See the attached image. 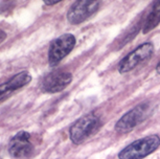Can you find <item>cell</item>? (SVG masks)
<instances>
[{
  "label": "cell",
  "instance_id": "2",
  "mask_svg": "<svg viewBox=\"0 0 160 159\" xmlns=\"http://www.w3.org/2000/svg\"><path fill=\"white\" fill-rule=\"evenodd\" d=\"M160 147V137L158 135H150L137 139L118 153L119 159H142L152 154Z\"/></svg>",
  "mask_w": 160,
  "mask_h": 159
},
{
  "label": "cell",
  "instance_id": "10",
  "mask_svg": "<svg viewBox=\"0 0 160 159\" xmlns=\"http://www.w3.org/2000/svg\"><path fill=\"white\" fill-rule=\"evenodd\" d=\"M160 23V1L154 2L152 8L147 15L146 20L143 21L142 32L148 34L154 29Z\"/></svg>",
  "mask_w": 160,
  "mask_h": 159
},
{
  "label": "cell",
  "instance_id": "12",
  "mask_svg": "<svg viewBox=\"0 0 160 159\" xmlns=\"http://www.w3.org/2000/svg\"><path fill=\"white\" fill-rule=\"evenodd\" d=\"M59 0H56V1H44V3L45 4H47V5H55L57 3H59Z\"/></svg>",
  "mask_w": 160,
  "mask_h": 159
},
{
  "label": "cell",
  "instance_id": "4",
  "mask_svg": "<svg viewBox=\"0 0 160 159\" xmlns=\"http://www.w3.org/2000/svg\"><path fill=\"white\" fill-rule=\"evenodd\" d=\"M77 40L72 34H64L51 41L48 49V63L56 66L74 48Z\"/></svg>",
  "mask_w": 160,
  "mask_h": 159
},
{
  "label": "cell",
  "instance_id": "9",
  "mask_svg": "<svg viewBox=\"0 0 160 159\" xmlns=\"http://www.w3.org/2000/svg\"><path fill=\"white\" fill-rule=\"evenodd\" d=\"M31 81L32 76L28 71H21L8 79L7 82L0 84V103L8 100L17 90L28 85Z\"/></svg>",
  "mask_w": 160,
  "mask_h": 159
},
{
  "label": "cell",
  "instance_id": "13",
  "mask_svg": "<svg viewBox=\"0 0 160 159\" xmlns=\"http://www.w3.org/2000/svg\"><path fill=\"white\" fill-rule=\"evenodd\" d=\"M156 71H157L158 73H160V62L158 63V65L156 66Z\"/></svg>",
  "mask_w": 160,
  "mask_h": 159
},
{
  "label": "cell",
  "instance_id": "8",
  "mask_svg": "<svg viewBox=\"0 0 160 159\" xmlns=\"http://www.w3.org/2000/svg\"><path fill=\"white\" fill-rule=\"evenodd\" d=\"M72 81V74L67 71L56 70L46 74L41 81V89L47 93H57L64 90Z\"/></svg>",
  "mask_w": 160,
  "mask_h": 159
},
{
  "label": "cell",
  "instance_id": "11",
  "mask_svg": "<svg viewBox=\"0 0 160 159\" xmlns=\"http://www.w3.org/2000/svg\"><path fill=\"white\" fill-rule=\"evenodd\" d=\"M7 39V32L0 28V43H2Z\"/></svg>",
  "mask_w": 160,
  "mask_h": 159
},
{
  "label": "cell",
  "instance_id": "5",
  "mask_svg": "<svg viewBox=\"0 0 160 159\" xmlns=\"http://www.w3.org/2000/svg\"><path fill=\"white\" fill-rule=\"evenodd\" d=\"M154 53V45L150 42H146L136 47L133 52L128 53L119 62L117 69L120 73H127L137 67L141 63L149 60Z\"/></svg>",
  "mask_w": 160,
  "mask_h": 159
},
{
  "label": "cell",
  "instance_id": "7",
  "mask_svg": "<svg viewBox=\"0 0 160 159\" xmlns=\"http://www.w3.org/2000/svg\"><path fill=\"white\" fill-rule=\"evenodd\" d=\"M31 134L26 131H19L10 140L8 154L15 159H25L32 155L34 145L32 142Z\"/></svg>",
  "mask_w": 160,
  "mask_h": 159
},
{
  "label": "cell",
  "instance_id": "1",
  "mask_svg": "<svg viewBox=\"0 0 160 159\" xmlns=\"http://www.w3.org/2000/svg\"><path fill=\"white\" fill-rule=\"evenodd\" d=\"M102 126V121L94 113H89L78 118L69 129V137L74 145H81L96 133Z\"/></svg>",
  "mask_w": 160,
  "mask_h": 159
},
{
  "label": "cell",
  "instance_id": "6",
  "mask_svg": "<svg viewBox=\"0 0 160 159\" xmlns=\"http://www.w3.org/2000/svg\"><path fill=\"white\" fill-rule=\"evenodd\" d=\"M101 2L95 0H80L71 4L67 12V20L71 24H80L98 11Z\"/></svg>",
  "mask_w": 160,
  "mask_h": 159
},
{
  "label": "cell",
  "instance_id": "3",
  "mask_svg": "<svg viewBox=\"0 0 160 159\" xmlns=\"http://www.w3.org/2000/svg\"><path fill=\"white\" fill-rule=\"evenodd\" d=\"M152 112V106L149 103H141L123 114L115 125V131L119 133H129L138 125L144 122Z\"/></svg>",
  "mask_w": 160,
  "mask_h": 159
}]
</instances>
